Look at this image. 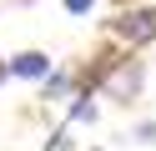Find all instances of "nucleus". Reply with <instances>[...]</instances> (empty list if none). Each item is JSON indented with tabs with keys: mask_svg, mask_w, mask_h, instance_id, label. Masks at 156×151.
<instances>
[{
	"mask_svg": "<svg viewBox=\"0 0 156 151\" xmlns=\"http://www.w3.org/2000/svg\"><path fill=\"white\" fill-rule=\"evenodd\" d=\"M116 30H121L131 45H141V40H151V35H156V10H131V15L116 20Z\"/></svg>",
	"mask_w": 156,
	"mask_h": 151,
	"instance_id": "1",
	"label": "nucleus"
},
{
	"mask_svg": "<svg viewBox=\"0 0 156 151\" xmlns=\"http://www.w3.org/2000/svg\"><path fill=\"white\" fill-rule=\"evenodd\" d=\"M10 76H30V81L41 76V81H45V76H51V56H41V50H20V56L10 60Z\"/></svg>",
	"mask_w": 156,
	"mask_h": 151,
	"instance_id": "2",
	"label": "nucleus"
},
{
	"mask_svg": "<svg viewBox=\"0 0 156 151\" xmlns=\"http://www.w3.org/2000/svg\"><path fill=\"white\" fill-rule=\"evenodd\" d=\"M111 91H116V96H121V101H131L136 91H141V66H136V60H126V66L116 70V81H111Z\"/></svg>",
	"mask_w": 156,
	"mask_h": 151,
	"instance_id": "3",
	"label": "nucleus"
},
{
	"mask_svg": "<svg viewBox=\"0 0 156 151\" xmlns=\"http://www.w3.org/2000/svg\"><path fill=\"white\" fill-rule=\"evenodd\" d=\"M66 91H71V76H66V70H51V76H45V101L66 96Z\"/></svg>",
	"mask_w": 156,
	"mask_h": 151,
	"instance_id": "4",
	"label": "nucleus"
},
{
	"mask_svg": "<svg viewBox=\"0 0 156 151\" xmlns=\"http://www.w3.org/2000/svg\"><path fill=\"white\" fill-rule=\"evenodd\" d=\"M71 116H76V121H91V116H96V106H91V96H76V106H71Z\"/></svg>",
	"mask_w": 156,
	"mask_h": 151,
	"instance_id": "5",
	"label": "nucleus"
},
{
	"mask_svg": "<svg viewBox=\"0 0 156 151\" xmlns=\"http://www.w3.org/2000/svg\"><path fill=\"white\" fill-rule=\"evenodd\" d=\"M61 5H66V10H71V15H86V10H91V5H96V0H61Z\"/></svg>",
	"mask_w": 156,
	"mask_h": 151,
	"instance_id": "6",
	"label": "nucleus"
},
{
	"mask_svg": "<svg viewBox=\"0 0 156 151\" xmlns=\"http://www.w3.org/2000/svg\"><path fill=\"white\" fill-rule=\"evenodd\" d=\"M136 141H146V146L156 141V126H151V121H141V126H136Z\"/></svg>",
	"mask_w": 156,
	"mask_h": 151,
	"instance_id": "7",
	"label": "nucleus"
},
{
	"mask_svg": "<svg viewBox=\"0 0 156 151\" xmlns=\"http://www.w3.org/2000/svg\"><path fill=\"white\" fill-rule=\"evenodd\" d=\"M5 70H10V66H5V60H0V81H5Z\"/></svg>",
	"mask_w": 156,
	"mask_h": 151,
	"instance_id": "8",
	"label": "nucleus"
}]
</instances>
